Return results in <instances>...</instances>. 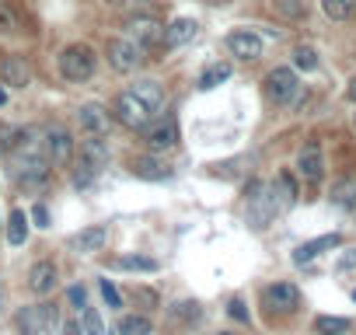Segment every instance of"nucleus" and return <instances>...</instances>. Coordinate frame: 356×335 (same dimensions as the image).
<instances>
[{"label": "nucleus", "instance_id": "f257e3e1", "mask_svg": "<svg viewBox=\"0 0 356 335\" xmlns=\"http://www.w3.org/2000/svg\"><path fill=\"white\" fill-rule=\"evenodd\" d=\"M276 213H283V203H280L273 182H255V186H248V224L262 231V227H269V220H273Z\"/></svg>", "mask_w": 356, "mask_h": 335}, {"label": "nucleus", "instance_id": "f03ea898", "mask_svg": "<svg viewBox=\"0 0 356 335\" xmlns=\"http://www.w3.org/2000/svg\"><path fill=\"white\" fill-rule=\"evenodd\" d=\"M60 74H63L67 81H74V84L88 81V77L95 74V53H91V46H81V42L67 46V49L60 53Z\"/></svg>", "mask_w": 356, "mask_h": 335}, {"label": "nucleus", "instance_id": "7ed1b4c3", "mask_svg": "<svg viewBox=\"0 0 356 335\" xmlns=\"http://www.w3.org/2000/svg\"><path fill=\"white\" fill-rule=\"evenodd\" d=\"M42 157L49 161V168H67L74 161V136L63 126H53L42 140Z\"/></svg>", "mask_w": 356, "mask_h": 335}, {"label": "nucleus", "instance_id": "20e7f679", "mask_svg": "<svg viewBox=\"0 0 356 335\" xmlns=\"http://www.w3.org/2000/svg\"><path fill=\"white\" fill-rule=\"evenodd\" d=\"M112 112H115V119H119V122H122L126 129H143V126H147V122L154 119V112H150V108H147V105H143V101H140V98H136L133 91L119 95V98H115V108H112Z\"/></svg>", "mask_w": 356, "mask_h": 335}, {"label": "nucleus", "instance_id": "39448f33", "mask_svg": "<svg viewBox=\"0 0 356 335\" xmlns=\"http://www.w3.org/2000/svg\"><path fill=\"white\" fill-rule=\"evenodd\" d=\"M266 91H269V98L276 105H290L297 98V91H300V81H297V74L290 67H276L266 77Z\"/></svg>", "mask_w": 356, "mask_h": 335}, {"label": "nucleus", "instance_id": "423d86ee", "mask_svg": "<svg viewBox=\"0 0 356 335\" xmlns=\"http://www.w3.org/2000/svg\"><path fill=\"white\" fill-rule=\"evenodd\" d=\"M108 63L119 74H133L143 63V46H136L133 39H112L108 42Z\"/></svg>", "mask_w": 356, "mask_h": 335}, {"label": "nucleus", "instance_id": "0eeeda50", "mask_svg": "<svg viewBox=\"0 0 356 335\" xmlns=\"http://www.w3.org/2000/svg\"><path fill=\"white\" fill-rule=\"evenodd\" d=\"M53 321H56V307H49V304H32V307L18 311V328L25 335H42Z\"/></svg>", "mask_w": 356, "mask_h": 335}, {"label": "nucleus", "instance_id": "6e6552de", "mask_svg": "<svg viewBox=\"0 0 356 335\" xmlns=\"http://www.w3.org/2000/svg\"><path fill=\"white\" fill-rule=\"evenodd\" d=\"M143 140H147V147L154 150V154H164V150H171L175 143H178V126H175V119H161V122H147L143 126Z\"/></svg>", "mask_w": 356, "mask_h": 335}, {"label": "nucleus", "instance_id": "1a4fd4ad", "mask_svg": "<svg viewBox=\"0 0 356 335\" xmlns=\"http://www.w3.org/2000/svg\"><path fill=\"white\" fill-rule=\"evenodd\" d=\"M297 304H300V290H297L293 283H273V286L266 290V307H273V311H280V314L297 311Z\"/></svg>", "mask_w": 356, "mask_h": 335}, {"label": "nucleus", "instance_id": "9d476101", "mask_svg": "<svg viewBox=\"0 0 356 335\" xmlns=\"http://www.w3.org/2000/svg\"><path fill=\"white\" fill-rule=\"evenodd\" d=\"M227 49H231L238 60H259V56H262V39H259L255 32H248V28H238V32L227 35Z\"/></svg>", "mask_w": 356, "mask_h": 335}, {"label": "nucleus", "instance_id": "9b49d317", "mask_svg": "<svg viewBox=\"0 0 356 335\" xmlns=\"http://www.w3.org/2000/svg\"><path fill=\"white\" fill-rule=\"evenodd\" d=\"M0 81L8 88H29L32 84V67L25 63V56H4L0 63Z\"/></svg>", "mask_w": 356, "mask_h": 335}, {"label": "nucleus", "instance_id": "f8f14e48", "mask_svg": "<svg viewBox=\"0 0 356 335\" xmlns=\"http://www.w3.org/2000/svg\"><path fill=\"white\" fill-rule=\"evenodd\" d=\"M126 32H129V39H133L136 46H143V49H147V46H157V42L164 39V25L154 22V18H133Z\"/></svg>", "mask_w": 356, "mask_h": 335}, {"label": "nucleus", "instance_id": "ddd939ff", "mask_svg": "<svg viewBox=\"0 0 356 335\" xmlns=\"http://www.w3.org/2000/svg\"><path fill=\"white\" fill-rule=\"evenodd\" d=\"M77 122H81V129H84V133L102 136V133L108 129V108H105V105H98V101H88V105H81V108H77Z\"/></svg>", "mask_w": 356, "mask_h": 335}, {"label": "nucleus", "instance_id": "4468645a", "mask_svg": "<svg viewBox=\"0 0 356 335\" xmlns=\"http://www.w3.org/2000/svg\"><path fill=\"white\" fill-rule=\"evenodd\" d=\"M129 172H133L136 179H147V182H164V179L175 175L161 157H136V161L129 164Z\"/></svg>", "mask_w": 356, "mask_h": 335}, {"label": "nucleus", "instance_id": "2eb2a0df", "mask_svg": "<svg viewBox=\"0 0 356 335\" xmlns=\"http://www.w3.org/2000/svg\"><path fill=\"white\" fill-rule=\"evenodd\" d=\"M297 168H300V175H304L307 182H321V175H325L321 147H318V143H307V147L297 154Z\"/></svg>", "mask_w": 356, "mask_h": 335}, {"label": "nucleus", "instance_id": "dca6fc26", "mask_svg": "<svg viewBox=\"0 0 356 335\" xmlns=\"http://www.w3.org/2000/svg\"><path fill=\"white\" fill-rule=\"evenodd\" d=\"M29 290L39 293V297L53 293V290H56V265H53V262H35V265L29 269Z\"/></svg>", "mask_w": 356, "mask_h": 335}, {"label": "nucleus", "instance_id": "f3484780", "mask_svg": "<svg viewBox=\"0 0 356 335\" xmlns=\"http://www.w3.org/2000/svg\"><path fill=\"white\" fill-rule=\"evenodd\" d=\"M105 241H108V227H105V224H91V227H84V231L74 238V248L84 252V255H95V252L105 248Z\"/></svg>", "mask_w": 356, "mask_h": 335}, {"label": "nucleus", "instance_id": "a211bd4d", "mask_svg": "<svg viewBox=\"0 0 356 335\" xmlns=\"http://www.w3.org/2000/svg\"><path fill=\"white\" fill-rule=\"evenodd\" d=\"M196 35H200V25H196L193 18H175V22L164 28V42H168V46H189Z\"/></svg>", "mask_w": 356, "mask_h": 335}, {"label": "nucleus", "instance_id": "6ab92c4d", "mask_svg": "<svg viewBox=\"0 0 356 335\" xmlns=\"http://www.w3.org/2000/svg\"><path fill=\"white\" fill-rule=\"evenodd\" d=\"M133 95H136L150 112H161V108H164V88H161L157 81H136V84H133Z\"/></svg>", "mask_w": 356, "mask_h": 335}, {"label": "nucleus", "instance_id": "aec40b11", "mask_svg": "<svg viewBox=\"0 0 356 335\" xmlns=\"http://www.w3.org/2000/svg\"><path fill=\"white\" fill-rule=\"evenodd\" d=\"M325 248H339V234H325V238H314V241L300 245V248L293 252V262H297V265H304V262L318 259V255H321Z\"/></svg>", "mask_w": 356, "mask_h": 335}, {"label": "nucleus", "instance_id": "412c9836", "mask_svg": "<svg viewBox=\"0 0 356 335\" xmlns=\"http://www.w3.org/2000/svg\"><path fill=\"white\" fill-rule=\"evenodd\" d=\"M81 157H84V161H91L95 168H105V164H108V143H105V140H98L95 133H88V140L81 143Z\"/></svg>", "mask_w": 356, "mask_h": 335}, {"label": "nucleus", "instance_id": "4be33fe9", "mask_svg": "<svg viewBox=\"0 0 356 335\" xmlns=\"http://www.w3.org/2000/svg\"><path fill=\"white\" fill-rule=\"evenodd\" d=\"M203 311H200V304L196 300H178V304H171L168 307V321L171 325H182V321H196Z\"/></svg>", "mask_w": 356, "mask_h": 335}, {"label": "nucleus", "instance_id": "5701e85b", "mask_svg": "<svg viewBox=\"0 0 356 335\" xmlns=\"http://www.w3.org/2000/svg\"><path fill=\"white\" fill-rule=\"evenodd\" d=\"M349 328H353L349 318H332V314L314 318V332H318V335H346Z\"/></svg>", "mask_w": 356, "mask_h": 335}, {"label": "nucleus", "instance_id": "b1692460", "mask_svg": "<svg viewBox=\"0 0 356 335\" xmlns=\"http://www.w3.org/2000/svg\"><path fill=\"white\" fill-rule=\"evenodd\" d=\"M25 238H29V217H25V210H15L8 217V241L11 245H25Z\"/></svg>", "mask_w": 356, "mask_h": 335}, {"label": "nucleus", "instance_id": "393cba45", "mask_svg": "<svg viewBox=\"0 0 356 335\" xmlns=\"http://www.w3.org/2000/svg\"><path fill=\"white\" fill-rule=\"evenodd\" d=\"M321 11L332 22H349L353 11H356V0H321Z\"/></svg>", "mask_w": 356, "mask_h": 335}, {"label": "nucleus", "instance_id": "a878e982", "mask_svg": "<svg viewBox=\"0 0 356 335\" xmlns=\"http://www.w3.org/2000/svg\"><path fill=\"white\" fill-rule=\"evenodd\" d=\"M227 77H231V67H227V63H210V67L200 74V88L210 91V88H217V84L227 81Z\"/></svg>", "mask_w": 356, "mask_h": 335}, {"label": "nucleus", "instance_id": "bb28decb", "mask_svg": "<svg viewBox=\"0 0 356 335\" xmlns=\"http://www.w3.org/2000/svg\"><path fill=\"white\" fill-rule=\"evenodd\" d=\"M150 318L147 314H126L122 321H119V332L122 335H150Z\"/></svg>", "mask_w": 356, "mask_h": 335}, {"label": "nucleus", "instance_id": "cd10ccee", "mask_svg": "<svg viewBox=\"0 0 356 335\" xmlns=\"http://www.w3.org/2000/svg\"><path fill=\"white\" fill-rule=\"evenodd\" d=\"M81 328H84V335H108V328H105V321H102V314L95 311V307H81Z\"/></svg>", "mask_w": 356, "mask_h": 335}, {"label": "nucleus", "instance_id": "c85d7f7f", "mask_svg": "<svg viewBox=\"0 0 356 335\" xmlns=\"http://www.w3.org/2000/svg\"><path fill=\"white\" fill-rule=\"evenodd\" d=\"M273 189H276V196H280L283 210H286V206H293V199H297V186H293V179H290L286 172L273 179Z\"/></svg>", "mask_w": 356, "mask_h": 335}, {"label": "nucleus", "instance_id": "c756f323", "mask_svg": "<svg viewBox=\"0 0 356 335\" xmlns=\"http://www.w3.org/2000/svg\"><path fill=\"white\" fill-rule=\"evenodd\" d=\"M332 203L342 210H356V182H339L332 189Z\"/></svg>", "mask_w": 356, "mask_h": 335}, {"label": "nucleus", "instance_id": "7c9ffc66", "mask_svg": "<svg viewBox=\"0 0 356 335\" xmlns=\"http://www.w3.org/2000/svg\"><path fill=\"white\" fill-rule=\"evenodd\" d=\"M273 4V11L280 15V18H286V22H300L304 18V0H269Z\"/></svg>", "mask_w": 356, "mask_h": 335}, {"label": "nucleus", "instance_id": "2f4dec72", "mask_svg": "<svg viewBox=\"0 0 356 335\" xmlns=\"http://www.w3.org/2000/svg\"><path fill=\"white\" fill-rule=\"evenodd\" d=\"M115 265L119 269H133V272H157V259H147V255H122Z\"/></svg>", "mask_w": 356, "mask_h": 335}, {"label": "nucleus", "instance_id": "473e14b6", "mask_svg": "<svg viewBox=\"0 0 356 335\" xmlns=\"http://www.w3.org/2000/svg\"><path fill=\"white\" fill-rule=\"evenodd\" d=\"M98 172H102V168H95L91 161H84V157H81V164H77V172H74V186H77V189H84V186H91Z\"/></svg>", "mask_w": 356, "mask_h": 335}, {"label": "nucleus", "instance_id": "72a5a7b5", "mask_svg": "<svg viewBox=\"0 0 356 335\" xmlns=\"http://www.w3.org/2000/svg\"><path fill=\"white\" fill-rule=\"evenodd\" d=\"M293 67H297V70H314V67H318V53H314L311 46H297V49H293Z\"/></svg>", "mask_w": 356, "mask_h": 335}, {"label": "nucleus", "instance_id": "f704fd0d", "mask_svg": "<svg viewBox=\"0 0 356 335\" xmlns=\"http://www.w3.org/2000/svg\"><path fill=\"white\" fill-rule=\"evenodd\" d=\"M18 28V22H15V15H11V8L0 0V32H15Z\"/></svg>", "mask_w": 356, "mask_h": 335}, {"label": "nucleus", "instance_id": "c9c22d12", "mask_svg": "<svg viewBox=\"0 0 356 335\" xmlns=\"http://www.w3.org/2000/svg\"><path fill=\"white\" fill-rule=\"evenodd\" d=\"M102 293H105L108 307H122V297H119V290H115V283H112V279H102Z\"/></svg>", "mask_w": 356, "mask_h": 335}, {"label": "nucleus", "instance_id": "e433bc0d", "mask_svg": "<svg viewBox=\"0 0 356 335\" xmlns=\"http://www.w3.org/2000/svg\"><path fill=\"white\" fill-rule=\"evenodd\" d=\"M32 220H35V227H49V213H46V206H42V203H35V206H32Z\"/></svg>", "mask_w": 356, "mask_h": 335}, {"label": "nucleus", "instance_id": "4c0bfd02", "mask_svg": "<svg viewBox=\"0 0 356 335\" xmlns=\"http://www.w3.org/2000/svg\"><path fill=\"white\" fill-rule=\"evenodd\" d=\"M227 311H231V318H238V321H248V311H245V300H238V297H234Z\"/></svg>", "mask_w": 356, "mask_h": 335}, {"label": "nucleus", "instance_id": "58836bf2", "mask_svg": "<svg viewBox=\"0 0 356 335\" xmlns=\"http://www.w3.org/2000/svg\"><path fill=\"white\" fill-rule=\"evenodd\" d=\"M70 304H77V307H84V286H70Z\"/></svg>", "mask_w": 356, "mask_h": 335}, {"label": "nucleus", "instance_id": "ea45409f", "mask_svg": "<svg viewBox=\"0 0 356 335\" xmlns=\"http://www.w3.org/2000/svg\"><path fill=\"white\" fill-rule=\"evenodd\" d=\"M60 335H84V328H81V321H67Z\"/></svg>", "mask_w": 356, "mask_h": 335}, {"label": "nucleus", "instance_id": "a19ab883", "mask_svg": "<svg viewBox=\"0 0 356 335\" xmlns=\"http://www.w3.org/2000/svg\"><path fill=\"white\" fill-rule=\"evenodd\" d=\"M353 265H356V252H349V255L339 259V269H353Z\"/></svg>", "mask_w": 356, "mask_h": 335}, {"label": "nucleus", "instance_id": "79ce46f5", "mask_svg": "<svg viewBox=\"0 0 356 335\" xmlns=\"http://www.w3.org/2000/svg\"><path fill=\"white\" fill-rule=\"evenodd\" d=\"M346 95H349V101H356V77L349 81V88H346Z\"/></svg>", "mask_w": 356, "mask_h": 335}, {"label": "nucleus", "instance_id": "37998d69", "mask_svg": "<svg viewBox=\"0 0 356 335\" xmlns=\"http://www.w3.org/2000/svg\"><path fill=\"white\" fill-rule=\"evenodd\" d=\"M4 101H8V91H4V88H0V105H4Z\"/></svg>", "mask_w": 356, "mask_h": 335}, {"label": "nucleus", "instance_id": "c03bdc74", "mask_svg": "<svg viewBox=\"0 0 356 335\" xmlns=\"http://www.w3.org/2000/svg\"><path fill=\"white\" fill-rule=\"evenodd\" d=\"M220 335H231V332H220Z\"/></svg>", "mask_w": 356, "mask_h": 335}]
</instances>
